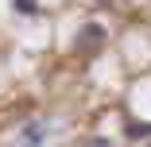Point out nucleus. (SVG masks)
I'll use <instances>...</instances> for the list:
<instances>
[{
  "mask_svg": "<svg viewBox=\"0 0 151 147\" xmlns=\"http://www.w3.org/2000/svg\"><path fill=\"white\" fill-rule=\"evenodd\" d=\"M47 139H50V124L47 120H31V124L19 128V147H47Z\"/></svg>",
  "mask_w": 151,
  "mask_h": 147,
  "instance_id": "f257e3e1",
  "label": "nucleus"
},
{
  "mask_svg": "<svg viewBox=\"0 0 151 147\" xmlns=\"http://www.w3.org/2000/svg\"><path fill=\"white\" fill-rule=\"evenodd\" d=\"M12 8H16V12H23V16H35V12H39L35 0H12Z\"/></svg>",
  "mask_w": 151,
  "mask_h": 147,
  "instance_id": "f03ea898",
  "label": "nucleus"
},
{
  "mask_svg": "<svg viewBox=\"0 0 151 147\" xmlns=\"http://www.w3.org/2000/svg\"><path fill=\"white\" fill-rule=\"evenodd\" d=\"M128 136L139 139V136H151V124H128Z\"/></svg>",
  "mask_w": 151,
  "mask_h": 147,
  "instance_id": "7ed1b4c3",
  "label": "nucleus"
},
{
  "mask_svg": "<svg viewBox=\"0 0 151 147\" xmlns=\"http://www.w3.org/2000/svg\"><path fill=\"white\" fill-rule=\"evenodd\" d=\"M101 35H105L101 27H85V35H81V43H101Z\"/></svg>",
  "mask_w": 151,
  "mask_h": 147,
  "instance_id": "20e7f679",
  "label": "nucleus"
},
{
  "mask_svg": "<svg viewBox=\"0 0 151 147\" xmlns=\"http://www.w3.org/2000/svg\"><path fill=\"white\" fill-rule=\"evenodd\" d=\"M85 147H112V143H109V139H89Z\"/></svg>",
  "mask_w": 151,
  "mask_h": 147,
  "instance_id": "39448f33",
  "label": "nucleus"
}]
</instances>
